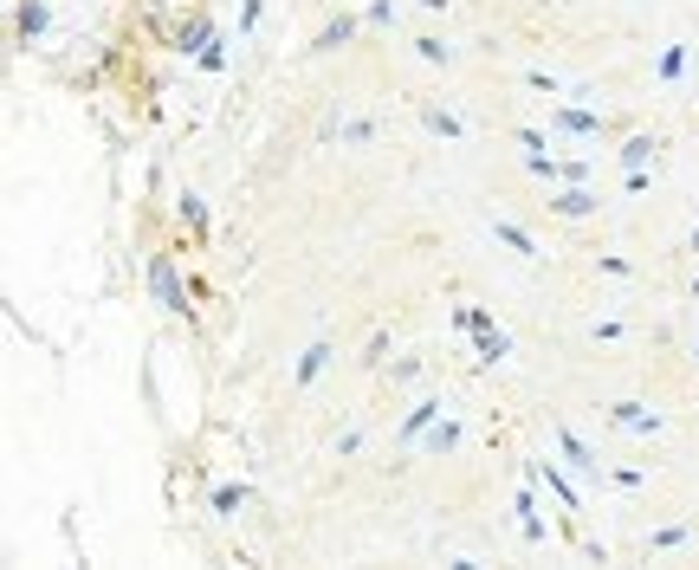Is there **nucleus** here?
Wrapping results in <instances>:
<instances>
[{"label":"nucleus","mask_w":699,"mask_h":570,"mask_svg":"<svg viewBox=\"0 0 699 570\" xmlns=\"http://www.w3.org/2000/svg\"><path fill=\"white\" fill-rule=\"evenodd\" d=\"M680 72H687V52L667 46V52H661V78H680Z\"/></svg>","instance_id":"17"},{"label":"nucleus","mask_w":699,"mask_h":570,"mask_svg":"<svg viewBox=\"0 0 699 570\" xmlns=\"http://www.w3.org/2000/svg\"><path fill=\"white\" fill-rule=\"evenodd\" d=\"M259 13H266V0H246V7H240V33H253Z\"/></svg>","instance_id":"19"},{"label":"nucleus","mask_w":699,"mask_h":570,"mask_svg":"<svg viewBox=\"0 0 699 570\" xmlns=\"http://www.w3.org/2000/svg\"><path fill=\"white\" fill-rule=\"evenodd\" d=\"M492 234H499V240H505V247H512V253H518V260H538V240H531V234H525V227H512V221H492Z\"/></svg>","instance_id":"9"},{"label":"nucleus","mask_w":699,"mask_h":570,"mask_svg":"<svg viewBox=\"0 0 699 570\" xmlns=\"http://www.w3.org/2000/svg\"><path fill=\"white\" fill-rule=\"evenodd\" d=\"M551 214L583 221V214H596V195H589V188H564V195H551Z\"/></svg>","instance_id":"3"},{"label":"nucleus","mask_w":699,"mask_h":570,"mask_svg":"<svg viewBox=\"0 0 699 570\" xmlns=\"http://www.w3.org/2000/svg\"><path fill=\"white\" fill-rule=\"evenodd\" d=\"M505 350H512V337H505V331H479V357H486V363H499Z\"/></svg>","instance_id":"13"},{"label":"nucleus","mask_w":699,"mask_h":570,"mask_svg":"<svg viewBox=\"0 0 699 570\" xmlns=\"http://www.w3.org/2000/svg\"><path fill=\"white\" fill-rule=\"evenodd\" d=\"M609 422H622V428H641V434H654V428H661V415H648V409H641V402H615V409H609Z\"/></svg>","instance_id":"6"},{"label":"nucleus","mask_w":699,"mask_h":570,"mask_svg":"<svg viewBox=\"0 0 699 570\" xmlns=\"http://www.w3.org/2000/svg\"><path fill=\"white\" fill-rule=\"evenodd\" d=\"M551 124L557 130H577V137H602V130H609V117H596V111H557Z\"/></svg>","instance_id":"5"},{"label":"nucleus","mask_w":699,"mask_h":570,"mask_svg":"<svg viewBox=\"0 0 699 570\" xmlns=\"http://www.w3.org/2000/svg\"><path fill=\"white\" fill-rule=\"evenodd\" d=\"M428 130H441V137H460V117H454V111H428Z\"/></svg>","instance_id":"18"},{"label":"nucleus","mask_w":699,"mask_h":570,"mask_svg":"<svg viewBox=\"0 0 699 570\" xmlns=\"http://www.w3.org/2000/svg\"><path fill=\"white\" fill-rule=\"evenodd\" d=\"M415 52H421V59H428V65H447V59H454V46H447V39H415Z\"/></svg>","instance_id":"14"},{"label":"nucleus","mask_w":699,"mask_h":570,"mask_svg":"<svg viewBox=\"0 0 699 570\" xmlns=\"http://www.w3.org/2000/svg\"><path fill=\"white\" fill-rule=\"evenodd\" d=\"M421 7H434V13H441V7H447V0H421Z\"/></svg>","instance_id":"20"},{"label":"nucleus","mask_w":699,"mask_h":570,"mask_svg":"<svg viewBox=\"0 0 699 570\" xmlns=\"http://www.w3.org/2000/svg\"><path fill=\"white\" fill-rule=\"evenodd\" d=\"M460 441V428L454 422H441V428H428V447H434V454H447V447H454Z\"/></svg>","instance_id":"16"},{"label":"nucleus","mask_w":699,"mask_h":570,"mask_svg":"<svg viewBox=\"0 0 699 570\" xmlns=\"http://www.w3.org/2000/svg\"><path fill=\"white\" fill-rule=\"evenodd\" d=\"M182 221L195 227V234H208V208H201V195H182Z\"/></svg>","instance_id":"15"},{"label":"nucleus","mask_w":699,"mask_h":570,"mask_svg":"<svg viewBox=\"0 0 699 570\" xmlns=\"http://www.w3.org/2000/svg\"><path fill=\"white\" fill-rule=\"evenodd\" d=\"M531 480H538V486H551V499H557L564 512H577V493H570V480L551 467V460H538V467H531Z\"/></svg>","instance_id":"2"},{"label":"nucleus","mask_w":699,"mask_h":570,"mask_svg":"<svg viewBox=\"0 0 699 570\" xmlns=\"http://www.w3.org/2000/svg\"><path fill=\"white\" fill-rule=\"evenodd\" d=\"M654 149H661V137H628V143H622V162H628V169H648Z\"/></svg>","instance_id":"12"},{"label":"nucleus","mask_w":699,"mask_h":570,"mask_svg":"<svg viewBox=\"0 0 699 570\" xmlns=\"http://www.w3.org/2000/svg\"><path fill=\"white\" fill-rule=\"evenodd\" d=\"M149 285H156V298H162L169 311H188L182 285H175V266H169V253H149Z\"/></svg>","instance_id":"1"},{"label":"nucleus","mask_w":699,"mask_h":570,"mask_svg":"<svg viewBox=\"0 0 699 570\" xmlns=\"http://www.w3.org/2000/svg\"><path fill=\"white\" fill-rule=\"evenodd\" d=\"M434 415H441V402H415V409H408V422H402V441H421V434L434 428Z\"/></svg>","instance_id":"10"},{"label":"nucleus","mask_w":699,"mask_h":570,"mask_svg":"<svg viewBox=\"0 0 699 570\" xmlns=\"http://www.w3.org/2000/svg\"><path fill=\"white\" fill-rule=\"evenodd\" d=\"M350 39H356V20H350V13H337V20L318 33V46H311V52H337V46H350Z\"/></svg>","instance_id":"8"},{"label":"nucleus","mask_w":699,"mask_h":570,"mask_svg":"<svg viewBox=\"0 0 699 570\" xmlns=\"http://www.w3.org/2000/svg\"><path fill=\"white\" fill-rule=\"evenodd\" d=\"M557 447H564V460H570V467H577V473H596V467H602V460L589 454V447H583V441H577V434H570V428H557Z\"/></svg>","instance_id":"7"},{"label":"nucleus","mask_w":699,"mask_h":570,"mask_svg":"<svg viewBox=\"0 0 699 570\" xmlns=\"http://www.w3.org/2000/svg\"><path fill=\"white\" fill-rule=\"evenodd\" d=\"M13 26H20V39H39V33H46V7H39V0H20Z\"/></svg>","instance_id":"11"},{"label":"nucleus","mask_w":699,"mask_h":570,"mask_svg":"<svg viewBox=\"0 0 699 570\" xmlns=\"http://www.w3.org/2000/svg\"><path fill=\"white\" fill-rule=\"evenodd\" d=\"M331 357H337V350H331V344H311V350H305V357H298V370H292V383H298V389H305V383H318V376H324V363H331Z\"/></svg>","instance_id":"4"}]
</instances>
